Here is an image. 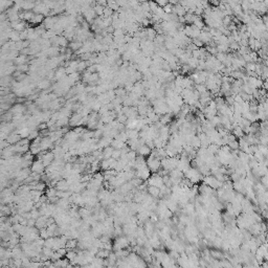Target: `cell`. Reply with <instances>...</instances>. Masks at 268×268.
<instances>
[{"instance_id":"obj_1","label":"cell","mask_w":268,"mask_h":268,"mask_svg":"<svg viewBox=\"0 0 268 268\" xmlns=\"http://www.w3.org/2000/svg\"><path fill=\"white\" fill-rule=\"evenodd\" d=\"M146 164H147V168L149 169L151 174L157 173L159 171V169H160V160L157 158H150V157H148V159L146 160Z\"/></svg>"},{"instance_id":"obj_2","label":"cell","mask_w":268,"mask_h":268,"mask_svg":"<svg viewBox=\"0 0 268 268\" xmlns=\"http://www.w3.org/2000/svg\"><path fill=\"white\" fill-rule=\"evenodd\" d=\"M147 184L150 186H155L157 189H160L164 186V181H162V178L160 176H158L156 173H153V174H151L150 178L147 180Z\"/></svg>"},{"instance_id":"obj_3","label":"cell","mask_w":268,"mask_h":268,"mask_svg":"<svg viewBox=\"0 0 268 268\" xmlns=\"http://www.w3.org/2000/svg\"><path fill=\"white\" fill-rule=\"evenodd\" d=\"M150 176H151V172L149 171L148 168H144V169H142V170L135 171V177L139 178L142 181H147L149 178H150Z\"/></svg>"},{"instance_id":"obj_4","label":"cell","mask_w":268,"mask_h":268,"mask_svg":"<svg viewBox=\"0 0 268 268\" xmlns=\"http://www.w3.org/2000/svg\"><path fill=\"white\" fill-rule=\"evenodd\" d=\"M150 153H151V149L148 148L146 145L140 146L139 148L137 149V151H136L137 155H140V156H142V157H145V158L146 157H148V156L150 155Z\"/></svg>"},{"instance_id":"obj_5","label":"cell","mask_w":268,"mask_h":268,"mask_svg":"<svg viewBox=\"0 0 268 268\" xmlns=\"http://www.w3.org/2000/svg\"><path fill=\"white\" fill-rule=\"evenodd\" d=\"M148 194L150 195L151 197H153L154 199H157V198H160V191L159 189L155 188V186H148V189H147Z\"/></svg>"},{"instance_id":"obj_6","label":"cell","mask_w":268,"mask_h":268,"mask_svg":"<svg viewBox=\"0 0 268 268\" xmlns=\"http://www.w3.org/2000/svg\"><path fill=\"white\" fill-rule=\"evenodd\" d=\"M210 254H211V257L213 258L214 260H219L221 261L224 259V256H223V252H220V250H218V249H211L210 250Z\"/></svg>"},{"instance_id":"obj_7","label":"cell","mask_w":268,"mask_h":268,"mask_svg":"<svg viewBox=\"0 0 268 268\" xmlns=\"http://www.w3.org/2000/svg\"><path fill=\"white\" fill-rule=\"evenodd\" d=\"M233 127L234 128H233V130H232L230 133L234 134L236 138H242V137L245 135L244 132H243V129L241 128L240 126H233Z\"/></svg>"},{"instance_id":"obj_8","label":"cell","mask_w":268,"mask_h":268,"mask_svg":"<svg viewBox=\"0 0 268 268\" xmlns=\"http://www.w3.org/2000/svg\"><path fill=\"white\" fill-rule=\"evenodd\" d=\"M169 176L171 178H174V179H182L183 178V173L180 172L177 169H174L169 172Z\"/></svg>"},{"instance_id":"obj_9","label":"cell","mask_w":268,"mask_h":268,"mask_svg":"<svg viewBox=\"0 0 268 268\" xmlns=\"http://www.w3.org/2000/svg\"><path fill=\"white\" fill-rule=\"evenodd\" d=\"M125 132H126V134H127L128 139H135V138H138L139 132L137 131V130H129V129H127Z\"/></svg>"},{"instance_id":"obj_10","label":"cell","mask_w":268,"mask_h":268,"mask_svg":"<svg viewBox=\"0 0 268 268\" xmlns=\"http://www.w3.org/2000/svg\"><path fill=\"white\" fill-rule=\"evenodd\" d=\"M186 65L189 66L192 70H195V69L197 68V66H198V60H197V59H195V58L191 57L189 60H188V62H186Z\"/></svg>"},{"instance_id":"obj_11","label":"cell","mask_w":268,"mask_h":268,"mask_svg":"<svg viewBox=\"0 0 268 268\" xmlns=\"http://www.w3.org/2000/svg\"><path fill=\"white\" fill-rule=\"evenodd\" d=\"M216 48L218 52H222V54H230V49H228V45L226 44H217Z\"/></svg>"},{"instance_id":"obj_12","label":"cell","mask_w":268,"mask_h":268,"mask_svg":"<svg viewBox=\"0 0 268 268\" xmlns=\"http://www.w3.org/2000/svg\"><path fill=\"white\" fill-rule=\"evenodd\" d=\"M190 145H191L192 147L195 149V150H197V149H199L200 147H201V144H200L199 138H198L196 135H194V136H193V138H192L191 144H190Z\"/></svg>"},{"instance_id":"obj_13","label":"cell","mask_w":268,"mask_h":268,"mask_svg":"<svg viewBox=\"0 0 268 268\" xmlns=\"http://www.w3.org/2000/svg\"><path fill=\"white\" fill-rule=\"evenodd\" d=\"M43 167H44V164H42L41 161H36L33 166V170L35 172L39 173V172H41V171H43Z\"/></svg>"},{"instance_id":"obj_14","label":"cell","mask_w":268,"mask_h":268,"mask_svg":"<svg viewBox=\"0 0 268 268\" xmlns=\"http://www.w3.org/2000/svg\"><path fill=\"white\" fill-rule=\"evenodd\" d=\"M194 89L196 91H198V92L200 93V94H202V93L206 92L208 91V89H206V87H205L204 84H198V85H195L194 86Z\"/></svg>"},{"instance_id":"obj_15","label":"cell","mask_w":268,"mask_h":268,"mask_svg":"<svg viewBox=\"0 0 268 268\" xmlns=\"http://www.w3.org/2000/svg\"><path fill=\"white\" fill-rule=\"evenodd\" d=\"M208 122H210V123H211L212 125H213V126L216 128V127H218L219 125H220V116H219V115H216V116L212 118L211 120H208Z\"/></svg>"},{"instance_id":"obj_16","label":"cell","mask_w":268,"mask_h":268,"mask_svg":"<svg viewBox=\"0 0 268 268\" xmlns=\"http://www.w3.org/2000/svg\"><path fill=\"white\" fill-rule=\"evenodd\" d=\"M232 18H233V16L230 17V16H225V17H223V19H222V25L223 26H225V27H227L228 25L230 24H232Z\"/></svg>"},{"instance_id":"obj_17","label":"cell","mask_w":268,"mask_h":268,"mask_svg":"<svg viewBox=\"0 0 268 268\" xmlns=\"http://www.w3.org/2000/svg\"><path fill=\"white\" fill-rule=\"evenodd\" d=\"M226 55L227 54H222V52H218L215 57H216V59L217 60L220 62L221 64H223L225 62V60H226Z\"/></svg>"},{"instance_id":"obj_18","label":"cell","mask_w":268,"mask_h":268,"mask_svg":"<svg viewBox=\"0 0 268 268\" xmlns=\"http://www.w3.org/2000/svg\"><path fill=\"white\" fill-rule=\"evenodd\" d=\"M228 148L230 149V151H236V150H239V142H238V139L235 140V142H232L228 144Z\"/></svg>"},{"instance_id":"obj_19","label":"cell","mask_w":268,"mask_h":268,"mask_svg":"<svg viewBox=\"0 0 268 268\" xmlns=\"http://www.w3.org/2000/svg\"><path fill=\"white\" fill-rule=\"evenodd\" d=\"M239 48H240V46H239V44L237 43V42H233V43L228 44V49L232 50V52H238Z\"/></svg>"},{"instance_id":"obj_20","label":"cell","mask_w":268,"mask_h":268,"mask_svg":"<svg viewBox=\"0 0 268 268\" xmlns=\"http://www.w3.org/2000/svg\"><path fill=\"white\" fill-rule=\"evenodd\" d=\"M136 152L135 151H129L128 153L126 154V156H127V158H128V160L130 161V160H134L135 159V157H136Z\"/></svg>"},{"instance_id":"obj_21","label":"cell","mask_w":268,"mask_h":268,"mask_svg":"<svg viewBox=\"0 0 268 268\" xmlns=\"http://www.w3.org/2000/svg\"><path fill=\"white\" fill-rule=\"evenodd\" d=\"M120 155H122L120 150H113L112 155H111V158L115 159V160H118V159L120 158Z\"/></svg>"},{"instance_id":"obj_22","label":"cell","mask_w":268,"mask_h":268,"mask_svg":"<svg viewBox=\"0 0 268 268\" xmlns=\"http://www.w3.org/2000/svg\"><path fill=\"white\" fill-rule=\"evenodd\" d=\"M260 183L262 184L265 189L267 188V184H268V176L267 175H264L260 178Z\"/></svg>"},{"instance_id":"obj_23","label":"cell","mask_w":268,"mask_h":268,"mask_svg":"<svg viewBox=\"0 0 268 268\" xmlns=\"http://www.w3.org/2000/svg\"><path fill=\"white\" fill-rule=\"evenodd\" d=\"M162 10H164V12L166 13V14H171L172 11H173V5H171L170 3H168L167 5L162 8Z\"/></svg>"},{"instance_id":"obj_24","label":"cell","mask_w":268,"mask_h":268,"mask_svg":"<svg viewBox=\"0 0 268 268\" xmlns=\"http://www.w3.org/2000/svg\"><path fill=\"white\" fill-rule=\"evenodd\" d=\"M192 43L194 44L197 48H201V47H203V43L200 41V40H198V39H193V40H192Z\"/></svg>"},{"instance_id":"obj_25","label":"cell","mask_w":268,"mask_h":268,"mask_svg":"<svg viewBox=\"0 0 268 268\" xmlns=\"http://www.w3.org/2000/svg\"><path fill=\"white\" fill-rule=\"evenodd\" d=\"M242 268H252V267L248 265H242Z\"/></svg>"},{"instance_id":"obj_26","label":"cell","mask_w":268,"mask_h":268,"mask_svg":"<svg viewBox=\"0 0 268 268\" xmlns=\"http://www.w3.org/2000/svg\"><path fill=\"white\" fill-rule=\"evenodd\" d=\"M258 268H262V267H261V266H259V267H258Z\"/></svg>"}]
</instances>
